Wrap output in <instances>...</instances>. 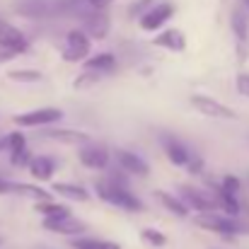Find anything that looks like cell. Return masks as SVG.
Masks as SVG:
<instances>
[{
	"mask_svg": "<svg viewBox=\"0 0 249 249\" xmlns=\"http://www.w3.org/2000/svg\"><path fill=\"white\" fill-rule=\"evenodd\" d=\"M191 107L206 116H213V119H235V109L225 107L223 102H215L213 97H206V94H194L191 97Z\"/></svg>",
	"mask_w": 249,
	"mask_h": 249,
	"instance_id": "3",
	"label": "cell"
},
{
	"mask_svg": "<svg viewBox=\"0 0 249 249\" xmlns=\"http://www.w3.org/2000/svg\"><path fill=\"white\" fill-rule=\"evenodd\" d=\"M53 191L66 196V198H75V201H87L89 198V191L85 186H78V184H53Z\"/></svg>",
	"mask_w": 249,
	"mask_h": 249,
	"instance_id": "19",
	"label": "cell"
},
{
	"mask_svg": "<svg viewBox=\"0 0 249 249\" xmlns=\"http://www.w3.org/2000/svg\"><path fill=\"white\" fill-rule=\"evenodd\" d=\"M223 194H230V196H237L240 194V189H242V181L237 179V177H232V174H228V177H223V184L218 186Z\"/></svg>",
	"mask_w": 249,
	"mask_h": 249,
	"instance_id": "25",
	"label": "cell"
},
{
	"mask_svg": "<svg viewBox=\"0 0 249 249\" xmlns=\"http://www.w3.org/2000/svg\"><path fill=\"white\" fill-rule=\"evenodd\" d=\"M116 158H119V165L124 167L128 174H136V177H145V174H148V165H145V160H143V158H138L136 153L119 150V153H116Z\"/></svg>",
	"mask_w": 249,
	"mask_h": 249,
	"instance_id": "11",
	"label": "cell"
},
{
	"mask_svg": "<svg viewBox=\"0 0 249 249\" xmlns=\"http://www.w3.org/2000/svg\"><path fill=\"white\" fill-rule=\"evenodd\" d=\"M172 15H174V5H172V2H160V5H155L153 10H148V12L141 17V27H143L145 32H155V29H160L162 24L169 22Z\"/></svg>",
	"mask_w": 249,
	"mask_h": 249,
	"instance_id": "7",
	"label": "cell"
},
{
	"mask_svg": "<svg viewBox=\"0 0 249 249\" xmlns=\"http://www.w3.org/2000/svg\"><path fill=\"white\" fill-rule=\"evenodd\" d=\"M10 160H12L15 167H24L32 162V155H29V150H24V153H19V155H15V158H10Z\"/></svg>",
	"mask_w": 249,
	"mask_h": 249,
	"instance_id": "28",
	"label": "cell"
},
{
	"mask_svg": "<svg viewBox=\"0 0 249 249\" xmlns=\"http://www.w3.org/2000/svg\"><path fill=\"white\" fill-rule=\"evenodd\" d=\"M232 27H235V34L245 41V39H247V22L242 19V15H240V12H235V15H232Z\"/></svg>",
	"mask_w": 249,
	"mask_h": 249,
	"instance_id": "26",
	"label": "cell"
},
{
	"mask_svg": "<svg viewBox=\"0 0 249 249\" xmlns=\"http://www.w3.org/2000/svg\"><path fill=\"white\" fill-rule=\"evenodd\" d=\"M5 148L10 150V158H15V155H19V153L27 150V141H24L22 133H10L5 138Z\"/></svg>",
	"mask_w": 249,
	"mask_h": 249,
	"instance_id": "23",
	"label": "cell"
},
{
	"mask_svg": "<svg viewBox=\"0 0 249 249\" xmlns=\"http://www.w3.org/2000/svg\"><path fill=\"white\" fill-rule=\"evenodd\" d=\"M116 68V58L111 53H99V56H92L87 61V71L89 73H97V71H114Z\"/></svg>",
	"mask_w": 249,
	"mask_h": 249,
	"instance_id": "21",
	"label": "cell"
},
{
	"mask_svg": "<svg viewBox=\"0 0 249 249\" xmlns=\"http://www.w3.org/2000/svg\"><path fill=\"white\" fill-rule=\"evenodd\" d=\"M63 119V111L61 109H36V111H24V114H17L12 121L17 126H49V124H56Z\"/></svg>",
	"mask_w": 249,
	"mask_h": 249,
	"instance_id": "5",
	"label": "cell"
},
{
	"mask_svg": "<svg viewBox=\"0 0 249 249\" xmlns=\"http://www.w3.org/2000/svg\"><path fill=\"white\" fill-rule=\"evenodd\" d=\"M44 228L51 230V232H58V235H71V237L87 232V225H85L83 220L73 218V215L71 218H63V220H44Z\"/></svg>",
	"mask_w": 249,
	"mask_h": 249,
	"instance_id": "9",
	"label": "cell"
},
{
	"mask_svg": "<svg viewBox=\"0 0 249 249\" xmlns=\"http://www.w3.org/2000/svg\"><path fill=\"white\" fill-rule=\"evenodd\" d=\"M194 223L203 230L218 232V235H240L249 232V225L237 220V218H228V215H215V213H201L198 218H194Z\"/></svg>",
	"mask_w": 249,
	"mask_h": 249,
	"instance_id": "2",
	"label": "cell"
},
{
	"mask_svg": "<svg viewBox=\"0 0 249 249\" xmlns=\"http://www.w3.org/2000/svg\"><path fill=\"white\" fill-rule=\"evenodd\" d=\"M78 158L89 169H104V167L109 165V153L104 148H99V145H83L80 153H78Z\"/></svg>",
	"mask_w": 249,
	"mask_h": 249,
	"instance_id": "10",
	"label": "cell"
},
{
	"mask_svg": "<svg viewBox=\"0 0 249 249\" xmlns=\"http://www.w3.org/2000/svg\"><path fill=\"white\" fill-rule=\"evenodd\" d=\"M94 80H97V75H94V73H87V75H80V78H78V83H75V87H83V85H92L94 83Z\"/></svg>",
	"mask_w": 249,
	"mask_h": 249,
	"instance_id": "30",
	"label": "cell"
},
{
	"mask_svg": "<svg viewBox=\"0 0 249 249\" xmlns=\"http://www.w3.org/2000/svg\"><path fill=\"white\" fill-rule=\"evenodd\" d=\"M44 136L51 138V141H58V143H89L87 133L73 131V128H49Z\"/></svg>",
	"mask_w": 249,
	"mask_h": 249,
	"instance_id": "13",
	"label": "cell"
},
{
	"mask_svg": "<svg viewBox=\"0 0 249 249\" xmlns=\"http://www.w3.org/2000/svg\"><path fill=\"white\" fill-rule=\"evenodd\" d=\"M36 211H39L41 215H46V220H63V218H71V215H73L68 206H63V203H51V201L39 203Z\"/></svg>",
	"mask_w": 249,
	"mask_h": 249,
	"instance_id": "17",
	"label": "cell"
},
{
	"mask_svg": "<svg viewBox=\"0 0 249 249\" xmlns=\"http://www.w3.org/2000/svg\"><path fill=\"white\" fill-rule=\"evenodd\" d=\"M97 194L102 201L111 203V206H119L124 211H131V213H138L143 211V203L141 198H136L128 189H121V186H114L109 181H97Z\"/></svg>",
	"mask_w": 249,
	"mask_h": 249,
	"instance_id": "1",
	"label": "cell"
},
{
	"mask_svg": "<svg viewBox=\"0 0 249 249\" xmlns=\"http://www.w3.org/2000/svg\"><path fill=\"white\" fill-rule=\"evenodd\" d=\"M87 24H89V34L97 36V39H102L107 34V29H109V19H107V15L102 10H97L92 17H87Z\"/></svg>",
	"mask_w": 249,
	"mask_h": 249,
	"instance_id": "20",
	"label": "cell"
},
{
	"mask_svg": "<svg viewBox=\"0 0 249 249\" xmlns=\"http://www.w3.org/2000/svg\"><path fill=\"white\" fill-rule=\"evenodd\" d=\"M27 46H29L27 36L17 27H12V24H7V22L0 19V49H5L12 56H17V53L27 51Z\"/></svg>",
	"mask_w": 249,
	"mask_h": 249,
	"instance_id": "6",
	"label": "cell"
},
{
	"mask_svg": "<svg viewBox=\"0 0 249 249\" xmlns=\"http://www.w3.org/2000/svg\"><path fill=\"white\" fill-rule=\"evenodd\" d=\"M165 150H167V158L172 160V165H177V167H186L189 160H191L186 145H181L179 141H172V138H169L165 143Z\"/></svg>",
	"mask_w": 249,
	"mask_h": 249,
	"instance_id": "15",
	"label": "cell"
},
{
	"mask_svg": "<svg viewBox=\"0 0 249 249\" xmlns=\"http://www.w3.org/2000/svg\"><path fill=\"white\" fill-rule=\"evenodd\" d=\"M179 194L184 196V206L189 208V206H194L198 213H211L213 208H215V198L213 196H208L206 191H198V189H194V186H181L179 189Z\"/></svg>",
	"mask_w": 249,
	"mask_h": 249,
	"instance_id": "8",
	"label": "cell"
},
{
	"mask_svg": "<svg viewBox=\"0 0 249 249\" xmlns=\"http://www.w3.org/2000/svg\"><path fill=\"white\" fill-rule=\"evenodd\" d=\"M0 194H10V181H5L2 177H0Z\"/></svg>",
	"mask_w": 249,
	"mask_h": 249,
	"instance_id": "32",
	"label": "cell"
},
{
	"mask_svg": "<svg viewBox=\"0 0 249 249\" xmlns=\"http://www.w3.org/2000/svg\"><path fill=\"white\" fill-rule=\"evenodd\" d=\"M245 5H247V7H249V0H245Z\"/></svg>",
	"mask_w": 249,
	"mask_h": 249,
	"instance_id": "34",
	"label": "cell"
},
{
	"mask_svg": "<svg viewBox=\"0 0 249 249\" xmlns=\"http://www.w3.org/2000/svg\"><path fill=\"white\" fill-rule=\"evenodd\" d=\"M141 237L148 242V245H153V247H165L167 245V237L160 232V230H153V228H145L143 232H141Z\"/></svg>",
	"mask_w": 249,
	"mask_h": 249,
	"instance_id": "24",
	"label": "cell"
},
{
	"mask_svg": "<svg viewBox=\"0 0 249 249\" xmlns=\"http://www.w3.org/2000/svg\"><path fill=\"white\" fill-rule=\"evenodd\" d=\"M189 167H191V172H198L201 169V160H189Z\"/></svg>",
	"mask_w": 249,
	"mask_h": 249,
	"instance_id": "33",
	"label": "cell"
},
{
	"mask_svg": "<svg viewBox=\"0 0 249 249\" xmlns=\"http://www.w3.org/2000/svg\"><path fill=\"white\" fill-rule=\"evenodd\" d=\"M107 2H109V0H87V5H92L94 10H102Z\"/></svg>",
	"mask_w": 249,
	"mask_h": 249,
	"instance_id": "31",
	"label": "cell"
},
{
	"mask_svg": "<svg viewBox=\"0 0 249 249\" xmlns=\"http://www.w3.org/2000/svg\"><path fill=\"white\" fill-rule=\"evenodd\" d=\"M237 92L249 97V75H240V78H237Z\"/></svg>",
	"mask_w": 249,
	"mask_h": 249,
	"instance_id": "29",
	"label": "cell"
},
{
	"mask_svg": "<svg viewBox=\"0 0 249 249\" xmlns=\"http://www.w3.org/2000/svg\"><path fill=\"white\" fill-rule=\"evenodd\" d=\"M29 172H32V177H34V179L46 181V179H51V177H53V172H56V162H53L51 158H46V155L32 158V162H29Z\"/></svg>",
	"mask_w": 249,
	"mask_h": 249,
	"instance_id": "14",
	"label": "cell"
},
{
	"mask_svg": "<svg viewBox=\"0 0 249 249\" xmlns=\"http://www.w3.org/2000/svg\"><path fill=\"white\" fill-rule=\"evenodd\" d=\"M155 46L179 53V51H184V49H186V36H184L179 29H167V32H162V34L155 39Z\"/></svg>",
	"mask_w": 249,
	"mask_h": 249,
	"instance_id": "12",
	"label": "cell"
},
{
	"mask_svg": "<svg viewBox=\"0 0 249 249\" xmlns=\"http://www.w3.org/2000/svg\"><path fill=\"white\" fill-rule=\"evenodd\" d=\"M41 73L36 71H12L10 73V80H39Z\"/></svg>",
	"mask_w": 249,
	"mask_h": 249,
	"instance_id": "27",
	"label": "cell"
},
{
	"mask_svg": "<svg viewBox=\"0 0 249 249\" xmlns=\"http://www.w3.org/2000/svg\"><path fill=\"white\" fill-rule=\"evenodd\" d=\"M19 194V196H27V198H36L39 203H46L51 201V194L46 189H39L34 184H10V194Z\"/></svg>",
	"mask_w": 249,
	"mask_h": 249,
	"instance_id": "16",
	"label": "cell"
},
{
	"mask_svg": "<svg viewBox=\"0 0 249 249\" xmlns=\"http://www.w3.org/2000/svg\"><path fill=\"white\" fill-rule=\"evenodd\" d=\"M155 198H158V201H160V203L165 206L169 213H174V215H179V218H186L189 208H186V206L181 203V198H174L172 194H167V191H160V189L155 191Z\"/></svg>",
	"mask_w": 249,
	"mask_h": 249,
	"instance_id": "18",
	"label": "cell"
},
{
	"mask_svg": "<svg viewBox=\"0 0 249 249\" xmlns=\"http://www.w3.org/2000/svg\"><path fill=\"white\" fill-rule=\"evenodd\" d=\"M73 249H121V245L116 242H104V240H92V237H80L71 242Z\"/></svg>",
	"mask_w": 249,
	"mask_h": 249,
	"instance_id": "22",
	"label": "cell"
},
{
	"mask_svg": "<svg viewBox=\"0 0 249 249\" xmlns=\"http://www.w3.org/2000/svg\"><path fill=\"white\" fill-rule=\"evenodd\" d=\"M89 36L80 32V29H73L68 36H66V49H63V61H71V63H75V61H83L87 58V53H89Z\"/></svg>",
	"mask_w": 249,
	"mask_h": 249,
	"instance_id": "4",
	"label": "cell"
}]
</instances>
